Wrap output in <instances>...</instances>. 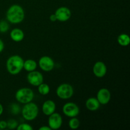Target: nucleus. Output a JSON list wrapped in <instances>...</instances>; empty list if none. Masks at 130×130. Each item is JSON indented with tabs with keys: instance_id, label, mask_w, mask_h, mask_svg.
<instances>
[{
	"instance_id": "nucleus-1",
	"label": "nucleus",
	"mask_w": 130,
	"mask_h": 130,
	"mask_svg": "<svg viewBox=\"0 0 130 130\" xmlns=\"http://www.w3.org/2000/svg\"><path fill=\"white\" fill-rule=\"evenodd\" d=\"M6 17L8 22L13 24L21 23L25 18V11L20 5H11L6 11Z\"/></svg>"
},
{
	"instance_id": "nucleus-5",
	"label": "nucleus",
	"mask_w": 130,
	"mask_h": 130,
	"mask_svg": "<svg viewBox=\"0 0 130 130\" xmlns=\"http://www.w3.org/2000/svg\"><path fill=\"white\" fill-rule=\"evenodd\" d=\"M56 94L59 99L62 100L71 99L74 95V88L69 83H62L57 87Z\"/></svg>"
},
{
	"instance_id": "nucleus-6",
	"label": "nucleus",
	"mask_w": 130,
	"mask_h": 130,
	"mask_svg": "<svg viewBox=\"0 0 130 130\" xmlns=\"http://www.w3.org/2000/svg\"><path fill=\"white\" fill-rule=\"evenodd\" d=\"M62 112L65 116L69 118L77 117L80 112L79 107L77 104L73 102H67L63 105Z\"/></svg>"
},
{
	"instance_id": "nucleus-11",
	"label": "nucleus",
	"mask_w": 130,
	"mask_h": 130,
	"mask_svg": "<svg viewBox=\"0 0 130 130\" xmlns=\"http://www.w3.org/2000/svg\"><path fill=\"white\" fill-rule=\"evenodd\" d=\"M96 99L100 105H107L111 99V93L107 88H102L98 91Z\"/></svg>"
},
{
	"instance_id": "nucleus-27",
	"label": "nucleus",
	"mask_w": 130,
	"mask_h": 130,
	"mask_svg": "<svg viewBox=\"0 0 130 130\" xmlns=\"http://www.w3.org/2000/svg\"><path fill=\"white\" fill-rule=\"evenodd\" d=\"M39 130H52L48 126H43L39 128Z\"/></svg>"
},
{
	"instance_id": "nucleus-14",
	"label": "nucleus",
	"mask_w": 130,
	"mask_h": 130,
	"mask_svg": "<svg viewBox=\"0 0 130 130\" xmlns=\"http://www.w3.org/2000/svg\"><path fill=\"white\" fill-rule=\"evenodd\" d=\"M10 36L11 40L18 43V42L22 41L24 39L25 34L22 29L19 28H15L11 30L10 33Z\"/></svg>"
},
{
	"instance_id": "nucleus-8",
	"label": "nucleus",
	"mask_w": 130,
	"mask_h": 130,
	"mask_svg": "<svg viewBox=\"0 0 130 130\" xmlns=\"http://www.w3.org/2000/svg\"><path fill=\"white\" fill-rule=\"evenodd\" d=\"M28 83L33 86H38L43 83L44 77L43 74L39 71H34L29 72L27 76Z\"/></svg>"
},
{
	"instance_id": "nucleus-15",
	"label": "nucleus",
	"mask_w": 130,
	"mask_h": 130,
	"mask_svg": "<svg viewBox=\"0 0 130 130\" xmlns=\"http://www.w3.org/2000/svg\"><path fill=\"white\" fill-rule=\"evenodd\" d=\"M100 103L96 98L90 97L86 101V107L90 111H96L100 108Z\"/></svg>"
},
{
	"instance_id": "nucleus-26",
	"label": "nucleus",
	"mask_w": 130,
	"mask_h": 130,
	"mask_svg": "<svg viewBox=\"0 0 130 130\" xmlns=\"http://www.w3.org/2000/svg\"><path fill=\"white\" fill-rule=\"evenodd\" d=\"M50 20H51L52 22H55L57 21V17H56L55 15V13L52 14V15L50 16Z\"/></svg>"
},
{
	"instance_id": "nucleus-19",
	"label": "nucleus",
	"mask_w": 130,
	"mask_h": 130,
	"mask_svg": "<svg viewBox=\"0 0 130 130\" xmlns=\"http://www.w3.org/2000/svg\"><path fill=\"white\" fill-rule=\"evenodd\" d=\"M80 121L76 117L71 118L69 121V126L72 129H76L79 127Z\"/></svg>"
},
{
	"instance_id": "nucleus-12",
	"label": "nucleus",
	"mask_w": 130,
	"mask_h": 130,
	"mask_svg": "<svg viewBox=\"0 0 130 130\" xmlns=\"http://www.w3.org/2000/svg\"><path fill=\"white\" fill-rule=\"evenodd\" d=\"M107 68L104 62L98 61L93 67V72L96 77L102 78L106 75Z\"/></svg>"
},
{
	"instance_id": "nucleus-2",
	"label": "nucleus",
	"mask_w": 130,
	"mask_h": 130,
	"mask_svg": "<svg viewBox=\"0 0 130 130\" xmlns=\"http://www.w3.org/2000/svg\"><path fill=\"white\" fill-rule=\"evenodd\" d=\"M24 62V59L18 55L11 56L6 60V70L11 75L19 74L22 71Z\"/></svg>"
},
{
	"instance_id": "nucleus-22",
	"label": "nucleus",
	"mask_w": 130,
	"mask_h": 130,
	"mask_svg": "<svg viewBox=\"0 0 130 130\" xmlns=\"http://www.w3.org/2000/svg\"><path fill=\"white\" fill-rule=\"evenodd\" d=\"M7 122V128L10 129H17L18 125H19V123L17 121L13 119H9Z\"/></svg>"
},
{
	"instance_id": "nucleus-17",
	"label": "nucleus",
	"mask_w": 130,
	"mask_h": 130,
	"mask_svg": "<svg viewBox=\"0 0 130 130\" xmlns=\"http://www.w3.org/2000/svg\"><path fill=\"white\" fill-rule=\"evenodd\" d=\"M118 44L122 46H127L130 43V38L127 34H120L118 37Z\"/></svg>"
},
{
	"instance_id": "nucleus-16",
	"label": "nucleus",
	"mask_w": 130,
	"mask_h": 130,
	"mask_svg": "<svg viewBox=\"0 0 130 130\" xmlns=\"http://www.w3.org/2000/svg\"><path fill=\"white\" fill-rule=\"evenodd\" d=\"M37 66H38V64L35 60L32 59H27L26 60H24L23 69L27 72H30L32 71H36Z\"/></svg>"
},
{
	"instance_id": "nucleus-21",
	"label": "nucleus",
	"mask_w": 130,
	"mask_h": 130,
	"mask_svg": "<svg viewBox=\"0 0 130 130\" xmlns=\"http://www.w3.org/2000/svg\"><path fill=\"white\" fill-rule=\"evenodd\" d=\"M10 28V25L8 22L5 20H1L0 21V32L5 33Z\"/></svg>"
},
{
	"instance_id": "nucleus-28",
	"label": "nucleus",
	"mask_w": 130,
	"mask_h": 130,
	"mask_svg": "<svg viewBox=\"0 0 130 130\" xmlns=\"http://www.w3.org/2000/svg\"><path fill=\"white\" fill-rule=\"evenodd\" d=\"M3 110H4L2 104H0V116L2 115V114L3 113Z\"/></svg>"
},
{
	"instance_id": "nucleus-4",
	"label": "nucleus",
	"mask_w": 130,
	"mask_h": 130,
	"mask_svg": "<svg viewBox=\"0 0 130 130\" xmlns=\"http://www.w3.org/2000/svg\"><path fill=\"white\" fill-rule=\"evenodd\" d=\"M15 97L18 102L25 104L32 101L34 98V93L30 88H22L15 93Z\"/></svg>"
},
{
	"instance_id": "nucleus-25",
	"label": "nucleus",
	"mask_w": 130,
	"mask_h": 130,
	"mask_svg": "<svg viewBox=\"0 0 130 130\" xmlns=\"http://www.w3.org/2000/svg\"><path fill=\"white\" fill-rule=\"evenodd\" d=\"M4 48H5V44H4V42L3 41L2 39H0V53L3 51Z\"/></svg>"
},
{
	"instance_id": "nucleus-10",
	"label": "nucleus",
	"mask_w": 130,
	"mask_h": 130,
	"mask_svg": "<svg viewBox=\"0 0 130 130\" xmlns=\"http://www.w3.org/2000/svg\"><path fill=\"white\" fill-rule=\"evenodd\" d=\"M55 15L57 17V20L64 22L70 19L71 17V11L66 6H61L57 9Z\"/></svg>"
},
{
	"instance_id": "nucleus-24",
	"label": "nucleus",
	"mask_w": 130,
	"mask_h": 130,
	"mask_svg": "<svg viewBox=\"0 0 130 130\" xmlns=\"http://www.w3.org/2000/svg\"><path fill=\"white\" fill-rule=\"evenodd\" d=\"M7 128V122L5 121H0V129H4Z\"/></svg>"
},
{
	"instance_id": "nucleus-13",
	"label": "nucleus",
	"mask_w": 130,
	"mask_h": 130,
	"mask_svg": "<svg viewBox=\"0 0 130 130\" xmlns=\"http://www.w3.org/2000/svg\"><path fill=\"white\" fill-rule=\"evenodd\" d=\"M56 104L54 101L52 100H48L44 102L42 105V111L44 115L49 116L55 112Z\"/></svg>"
},
{
	"instance_id": "nucleus-20",
	"label": "nucleus",
	"mask_w": 130,
	"mask_h": 130,
	"mask_svg": "<svg viewBox=\"0 0 130 130\" xmlns=\"http://www.w3.org/2000/svg\"><path fill=\"white\" fill-rule=\"evenodd\" d=\"M10 112L13 115H18L21 112V108L17 104H11L10 105Z\"/></svg>"
},
{
	"instance_id": "nucleus-23",
	"label": "nucleus",
	"mask_w": 130,
	"mask_h": 130,
	"mask_svg": "<svg viewBox=\"0 0 130 130\" xmlns=\"http://www.w3.org/2000/svg\"><path fill=\"white\" fill-rule=\"evenodd\" d=\"M32 127L27 123H22L18 125L17 130H32Z\"/></svg>"
},
{
	"instance_id": "nucleus-9",
	"label": "nucleus",
	"mask_w": 130,
	"mask_h": 130,
	"mask_svg": "<svg viewBox=\"0 0 130 130\" xmlns=\"http://www.w3.org/2000/svg\"><path fill=\"white\" fill-rule=\"evenodd\" d=\"M62 118L60 114L57 112H54L49 116L48 123V126L51 129H58L61 128L62 125Z\"/></svg>"
},
{
	"instance_id": "nucleus-7",
	"label": "nucleus",
	"mask_w": 130,
	"mask_h": 130,
	"mask_svg": "<svg viewBox=\"0 0 130 130\" xmlns=\"http://www.w3.org/2000/svg\"><path fill=\"white\" fill-rule=\"evenodd\" d=\"M39 67L44 72H50L54 69L55 62L49 56H43L38 62Z\"/></svg>"
},
{
	"instance_id": "nucleus-18",
	"label": "nucleus",
	"mask_w": 130,
	"mask_h": 130,
	"mask_svg": "<svg viewBox=\"0 0 130 130\" xmlns=\"http://www.w3.org/2000/svg\"><path fill=\"white\" fill-rule=\"evenodd\" d=\"M38 90L39 93L42 95H46L50 91V87L49 85L44 83H42L41 85L38 86Z\"/></svg>"
},
{
	"instance_id": "nucleus-3",
	"label": "nucleus",
	"mask_w": 130,
	"mask_h": 130,
	"mask_svg": "<svg viewBox=\"0 0 130 130\" xmlns=\"http://www.w3.org/2000/svg\"><path fill=\"white\" fill-rule=\"evenodd\" d=\"M21 113L24 119L28 121H31L38 117L39 114V108L36 104L30 102L24 105L21 109Z\"/></svg>"
}]
</instances>
